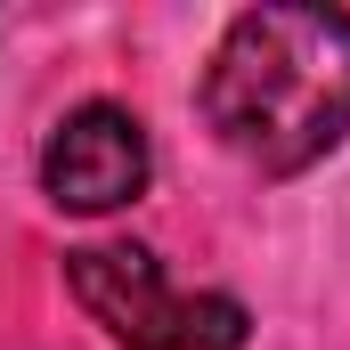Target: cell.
I'll list each match as a JSON object with an SVG mask.
<instances>
[{
	"mask_svg": "<svg viewBox=\"0 0 350 350\" xmlns=\"http://www.w3.org/2000/svg\"><path fill=\"white\" fill-rule=\"evenodd\" d=\"M212 139L261 179H293L350 139V8H245L204 66Z\"/></svg>",
	"mask_w": 350,
	"mask_h": 350,
	"instance_id": "6da1fadb",
	"label": "cell"
},
{
	"mask_svg": "<svg viewBox=\"0 0 350 350\" xmlns=\"http://www.w3.org/2000/svg\"><path fill=\"white\" fill-rule=\"evenodd\" d=\"M66 285L122 350H245L253 310L237 293H179L147 245H82Z\"/></svg>",
	"mask_w": 350,
	"mask_h": 350,
	"instance_id": "7a4b0ae2",
	"label": "cell"
},
{
	"mask_svg": "<svg viewBox=\"0 0 350 350\" xmlns=\"http://www.w3.org/2000/svg\"><path fill=\"white\" fill-rule=\"evenodd\" d=\"M147 172H155L147 122L131 106H106V98L74 106L41 147V187L57 212H122L147 187Z\"/></svg>",
	"mask_w": 350,
	"mask_h": 350,
	"instance_id": "3957f363",
	"label": "cell"
}]
</instances>
